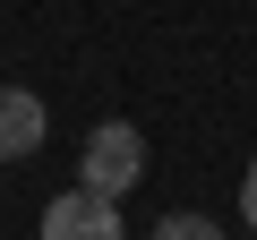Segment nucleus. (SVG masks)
I'll list each match as a JSON object with an SVG mask.
<instances>
[{"mask_svg": "<svg viewBox=\"0 0 257 240\" xmlns=\"http://www.w3.org/2000/svg\"><path fill=\"white\" fill-rule=\"evenodd\" d=\"M77 180H86V189H103V197H128V189L146 180V129L103 120V129L86 138V155H77Z\"/></svg>", "mask_w": 257, "mask_h": 240, "instance_id": "nucleus-1", "label": "nucleus"}, {"mask_svg": "<svg viewBox=\"0 0 257 240\" xmlns=\"http://www.w3.org/2000/svg\"><path fill=\"white\" fill-rule=\"evenodd\" d=\"M43 240H128V223H120V197H103V189H69V197H52L43 206Z\"/></svg>", "mask_w": 257, "mask_h": 240, "instance_id": "nucleus-2", "label": "nucleus"}, {"mask_svg": "<svg viewBox=\"0 0 257 240\" xmlns=\"http://www.w3.org/2000/svg\"><path fill=\"white\" fill-rule=\"evenodd\" d=\"M43 129H52V111H43L26 86H0V163H26V155L43 146Z\"/></svg>", "mask_w": 257, "mask_h": 240, "instance_id": "nucleus-3", "label": "nucleus"}, {"mask_svg": "<svg viewBox=\"0 0 257 240\" xmlns=\"http://www.w3.org/2000/svg\"><path fill=\"white\" fill-rule=\"evenodd\" d=\"M155 240H223V223H214V214H163Z\"/></svg>", "mask_w": 257, "mask_h": 240, "instance_id": "nucleus-4", "label": "nucleus"}, {"mask_svg": "<svg viewBox=\"0 0 257 240\" xmlns=\"http://www.w3.org/2000/svg\"><path fill=\"white\" fill-rule=\"evenodd\" d=\"M240 223H248V231H257V163H248V172H240Z\"/></svg>", "mask_w": 257, "mask_h": 240, "instance_id": "nucleus-5", "label": "nucleus"}, {"mask_svg": "<svg viewBox=\"0 0 257 240\" xmlns=\"http://www.w3.org/2000/svg\"><path fill=\"white\" fill-rule=\"evenodd\" d=\"M248 240H257V231H248Z\"/></svg>", "mask_w": 257, "mask_h": 240, "instance_id": "nucleus-6", "label": "nucleus"}]
</instances>
